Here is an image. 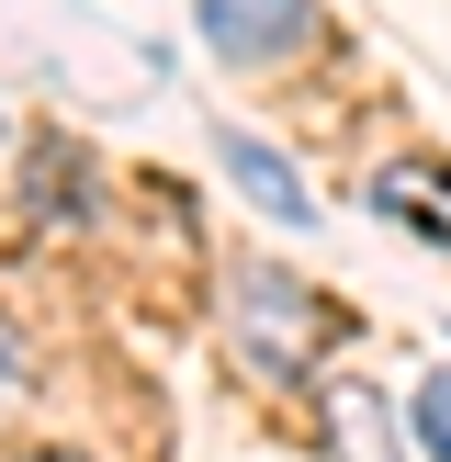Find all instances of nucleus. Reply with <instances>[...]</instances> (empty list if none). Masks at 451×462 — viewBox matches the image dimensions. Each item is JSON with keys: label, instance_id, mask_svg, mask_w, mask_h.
Segmentation results:
<instances>
[{"label": "nucleus", "instance_id": "nucleus-1", "mask_svg": "<svg viewBox=\"0 0 451 462\" xmlns=\"http://www.w3.org/2000/svg\"><path fill=\"white\" fill-rule=\"evenodd\" d=\"M226 338H237L248 373L305 383V373H316V338H327V305H316L293 271H260V260H248L237 282H226Z\"/></svg>", "mask_w": 451, "mask_h": 462}, {"label": "nucleus", "instance_id": "nucleus-3", "mask_svg": "<svg viewBox=\"0 0 451 462\" xmlns=\"http://www.w3.org/2000/svg\"><path fill=\"white\" fill-rule=\"evenodd\" d=\"M316 406H327V451H338V462H418V440L383 418L373 383H327Z\"/></svg>", "mask_w": 451, "mask_h": 462}, {"label": "nucleus", "instance_id": "nucleus-4", "mask_svg": "<svg viewBox=\"0 0 451 462\" xmlns=\"http://www.w3.org/2000/svg\"><path fill=\"white\" fill-rule=\"evenodd\" d=\"M215 158H226V180H237V192L260 203L271 226H305V215H316V192L282 170V147H271V135H237V125H226V147H215Z\"/></svg>", "mask_w": 451, "mask_h": 462}, {"label": "nucleus", "instance_id": "nucleus-8", "mask_svg": "<svg viewBox=\"0 0 451 462\" xmlns=\"http://www.w3.org/2000/svg\"><path fill=\"white\" fill-rule=\"evenodd\" d=\"M12 462H79V451H12Z\"/></svg>", "mask_w": 451, "mask_h": 462}, {"label": "nucleus", "instance_id": "nucleus-5", "mask_svg": "<svg viewBox=\"0 0 451 462\" xmlns=\"http://www.w3.org/2000/svg\"><path fill=\"white\" fill-rule=\"evenodd\" d=\"M373 215H406V226H428V237L451 248V180H428L418 158H406V170H373Z\"/></svg>", "mask_w": 451, "mask_h": 462}, {"label": "nucleus", "instance_id": "nucleus-6", "mask_svg": "<svg viewBox=\"0 0 451 462\" xmlns=\"http://www.w3.org/2000/svg\"><path fill=\"white\" fill-rule=\"evenodd\" d=\"M406 440H418V462H451V373L406 383Z\"/></svg>", "mask_w": 451, "mask_h": 462}, {"label": "nucleus", "instance_id": "nucleus-7", "mask_svg": "<svg viewBox=\"0 0 451 462\" xmlns=\"http://www.w3.org/2000/svg\"><path fill=\"white\" fill-rule=\"evenodd\" d=\"M23 383H34V350H23V328L0 316V406H23Z\"/></svg>", "mask_w": 451, "mask_h": 462}, {"label": "nucleus", "instance_id": "nucleus-2", "mask_svg": "<svg viewBox=\"0 0 451 462\" xmlns=\"http://www.w3.org/2000/svg\"><path fill=\"white\" fill-rule=\"evenodd\" d=\"M192 23L226 68H282L316 45V0H192Z\"/></svg>", "mask_w": 451, "mask_h": 462}]
</instances>
